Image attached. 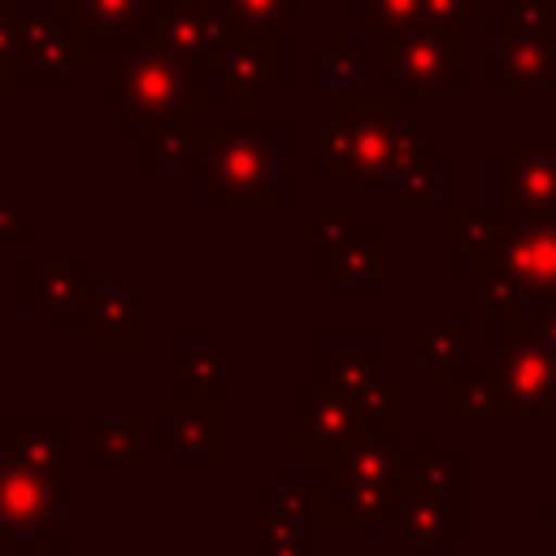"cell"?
<instances>
[{
  "label": "cell",
  "instance_id": "5b68a950",
  "mask_svg": "<svg viewBox=\"0 0 556 556\" xmlns=\"http://www.w3.org/2000/svg\"><path fill=\"white\" fill-rule=\"evenodd\" d=\"M400 534L417 556H443L460 539V465L443 456L434 439L417 447L413 460H400Z\"/></svg>",
  "mask_w": 556,
  "mask_h": 556
},
{
  "label": "cell",
  "instance_id": "8fae6325",
  "mask_svg": "<svg viewBox=\"0 0 556 556\" xmlns=\"http://www.w3.org/2000/svg\"><path fill=\"white\" fill-rule=\"evenodd\" d=\"M222 35H226V17L208 13L204 0H152L139 43H156L165 52H178V56L213 70V61L222 52Z\"/></svg>",
  "mask_w": 556,
  "mask_h": 556
},
{
  "label": "cell",
  "instance_id": "484cf974",
  "mask_svg": "<svg viewBox=\"0 0 556 556\" xmlns=\"http://www.w3.org/2000/svg\"><path fill=\"white\" fill-rule=\"evenodd\" d=\"M504 208L500 204H460L456 208V261L482 265L500 252L504 239Z\"/></svg>",
  "mask_w": 556,
  "mask_h": 556
},
{
  "label": "cell",
  "instance_id": "7a4b0ae2",
  "mask_svg": "<svg viewBox=\"0 0 556 556\" xmlns=\"http://www.w3.org/2000/svg\"><path fill=\"white\" fill-rule=\"evenodd\" d=\"M417 143L421 135L404 122L395 104H343L339 117L317 135L321 161L356 187H378L382 178H395Z\"/></svg>",
  "mask_w": 556,
  "mask_h": 556
},
{
  "label": "cell",
  "instance_id": "ba28073f",
  "mask_svg": "<svg viewBox=\"0 0 556 556\" xmlns=\"http://www.w3.org/2000/svg\"><path fill=\"white\" fill-rule=\"evenodd\" d=\"M213 70L222 74L226 109H256L269 96V87L282 83V30L226 22L222 52H217Z\"/></svg>",
  "mask_w": 556,
  "mask_h": 556
},
{
  "label": "cell",
  "instance_id": "d6a6232c",
  "mask_svg": "<svg viewBox=\"0 0 556 556\" xmlns=\"http://www.w3.org/2000/svg\"><path fill=\"white\" fill-rule=\"evenodd\" d=\"M22 30H26V13L0 4V104L9 96V87H17V65H22Z\"/></svg>",
  "mask_w": 556,
  "mask_h": 556
},
{
  "label": "cell",
  "instance_id": "1f68e13d",
  "mask_svg": "<svg viewBox=\"0 0 556 556\" xmlns=\"http://www.w3.org/2000/svg\"><path fill=\"white\" fill-rule=\"evenodd\" d=\"M222 17L235 26L295 30L304 22V0H222Z\"/></svg>",
  "mask_w": 556,
  "mask_h": 556
},
{
  "label": "cell",
  "instance_id": "60d3db41",
  "mask_svg": "<svg viewBox=\"0 0 556 556\" xmlns=\"http://www.w3.org/2000/svg\"><path fill=\"white\" fill-rule=\"evenodd\" d=\"M26 239V208L0 187V248H13Z\"/></svg>",
  "mask_w": 556,
  "mask_h": 556
},
{
  "label": "cell",
  "instance_id": "52a82bcc",
  "mask_svg": "<svg viewBox=\"0 0 556 556\" xmlns=\"http://www.w3.org/2000/svg\"><path fill=\"white\" fill-rule=\"evenodd\" d=\"M495 65L517 91L521 109L543 100L547 78L556 74V0L504 4L495 9Z\"/></svg>",
  "mask_w": 556,
  "mask_h": 556
},
{
  "label": "cell",
  "instance_id": "4dcf8cb0",
  "mask_svg": "<svg viewBox=\"0 0 556 556\" xmlns=\"http://www.w3.org/2000/svg\"><path fill=\"white\" fill-rule=\"evenodd\" d=\"M473 269H478V321L495 330V326L521 317V295L513 291V282L504 278V269L495 261H482Z\"/></svg>",
  "mask_w": 556,
  "mask_h": 556
},
{
  "label": "cell",
  "instance_id": "30bf717a",
  "mask_svg": "<svg viewBox=\"0 0 556 556\" xmlns=\"http://www.w3.org/2000/svg\"><path fill=\"white\" fill-rule=\"evenodd\" d=\"M65 513L56 473L26 469L0 456V543L35 539Z\"/></svg>",
  "mask_w": 556,
  "mask_h": 556
},
{
  "label": "cell",
  "instance_id": "4316f807",
  "mask_svg": "<svg viewBox=\"0 0 556 556\" xmlns=\"http://www.w3.org/2000/svg\"><path fill=\"white\" fill-rule=\"evenodd\" d=\"M339 517L352 526H378L400 517V478H374V482H339Z\"/></svg>",
  "mask_w": 556,
  "mask_h": 556
},
{
  "label": "cell",
  "instance_id": "3957f363",
  "mask_svg": "<svg viewBox=\"0 0 556 556\" xmlns=\"http://www.w3.org/2000/svg\"><path fill=\"white\" fill-rule=\"evenodd\" d=\"M378 83L400 91L404 109H439L460 83V30L434 22L378 30Z\"/></svg>",
  "mask_w": 556,
  "mask_h": 556
},
{
  "label": "cell",
  "instance_id": "5bb4252c",
  "mask_svg": "<svg viewBox=\"0 0 556 556\" xmlns=\"http://www.w3.org/2000/svg\"><path fill=\"white\" fill-rule=\"evenodd\" d=\"M404 460V417H374L326 460L317 465L321 482H374L391 478Z\"/></svg>",
  "mask_w": 556,
  "mask_h": 556
},
{
  "label": "cell",
  "instance_id": "cb8c5ba5",
  "mask_svg": "<svg viewBox=\"0 0 556 556\" xmlns=\"http://www.w3.org/2000/svg\"><path fill=\"white\" fill-rule=\"evenodd\" d=\"M4 460L56 473L65 465V430L56 421H9L4 426Z\"/></svg>",
  "mask_w": 556,
  "mask_h": 556
},
{
  "label": "cell",
  "instance_id": "d4e9b609",
  "mask_svg": "<svg viewBox=\"0 0 556 556\" xmlns=\"http://www.w3.org/2000/svg\"><path fill=\"white\" fill-rule=\"evenodd\" d=\"M439 382L452 387L456 395V408L465 421L482 426L495 417V361H452V365H439Z\"/></svg>",
  "mask_w": 556,
  "mask_h": 556
},
{
  "label": "cell",
  "instance_id": "603a6c76",
  "mask_svg": "<svg viewBox=\"0 0 556 556\" xmlns=\"http://www.w3.org/2000/svg\"><path fill=\"white\" fill-rule=\"evenodd\" d=\"M217 126H195V122H161V126H143V165L165 169V165H187L195 169L208 139Z\"/></svg>",
  "mask_w": 556,
  "mask_h": 556
},
{
  "label": "cell",
  "instance_id": "e0dca14e",
  "mask_svg": "<svg viewBox=\"0 0 556 556\" xmlns=\"http://www.w3.org/2000/svg\"><path fill=\"white\" fill-rule=\"evenodd\" d=\"M143 287L122 282V287H96L87 282L83 304H78V326L87 343H143Z\"/></svg>",
  "mask_w": 556,
  "mask_h": 556
},
{
  "label": "cell",
  "instance_id": "f1b7e54d",
  "mask_svg": "<svg viewBox=\"0 0 556 556\" xmlns=\"http://www.w3.org/2000/svg\"><path fill=\"white\" fill-rule=\"evenodd\" d=\"M83 456L91 465H135L139 460V426L135 421H87Z\"/></svg>",
  "mask_w": 556,
  "mask_h": 556
},
{
  "label": "cell",
  "instance_id": "7bdbcfd3",
  "mask_svg": "<svg viewBox=\"0 0 556 556\" xmlns=\"http://www.w3.org/2000/svg\"><path fill=\"white\" fill-rule=\"evenodd\" d=\"M22 556H65V547H61L56 539H39V534H35V539L22 547Z\"/></svg>",
  "mask_w": 556,
  "mask_h": 556
},
{
  "label": "cell",
  "instance_id": "b9f144b4",
  "mask_svg": "<svg viewBox=\"0 0 556 556\" xmlns=\"http://www.w3.org/2000/svg\"><path fill=\"white\" fill-rule=\"evenodd\" d=\"M547 339H556V300H534V317H530Z\"/></svg>",
  "mask_w": 556,
  "mask_h": 556
},
{
  "label": "cell",
  "instance_id": "bcb514c9",
  "mask_svg": "<svg viewBox=\"0 0 556 556\" xmlns=\"http://www.w3.org/2000/svg\"><path fill=\"white\" fill-rule=\"evenodd\" d=\"M547 87H552V96H556V74H552V78H547Z\"/></svg>",
  "mask_w": 556,
  "mask_h": 556
},
{
  "label": "cell",
  "instance_id": "f35d334b",
  "mask_svg": "<svg viewBox=\"0 0 556 556\" xmlns=\"http://www.w3.org/2000/svg\"><path fill=\"white\" fill-rule=\"evenodd\" d=\"M356 22L365 30H382V26H408L417 22V0H361Z\"/></svg>",
  "mask_w": 556,
  "mask_h": 556
},
{
  "label": "cell",
  "instance_id": "9c48e42d",
  "mask_svg": "<svg viewBox=\"0 0 556 556\" xmlns=\"http://www.w3.org/2000/svg\"><path fill=\"white\" fill-rule=\"evenodd\" d=\"M495 204L517 222L556 226V143H500L495 148Z\"/></svg>",
  "mask_w": 556,
  "mask_h": 556
},
{
  "label": "cell",
  "instance_id": "9a60e30c",
  "mask_svg": "<svg viewBox=\"0 0 556 556\" xmlns=\"http://www.w3.org/2000/svg\"><path fill=\"white\" fill-rule=\"evenodd\" d=\"M361 430L356 404L330 387H321L317 378L300 387V460L304 465H326L352 434Z\"/></svg>",
  "mask_w": 556,
  "mask_h": 556
},
{
  "label": "cell",
  "instance_id": "8992f818",
  "mask_svg": "<svg viewBox=\"0 0 556 556\" xmlns=\"http://www.w3.org/2000/svg\"><path fill=\"white\" fill-rule=\"evenodd\" d=\"M495 421L504 426H552L556 421V339L534 321L495 326Z\"/></svg>",
  "mask_w": 556,
  "mask_h": 556
},
{
  "label": "cell",
  "instance_id": "836d02e7",
  "mask_svg": "<svg viewBox=\"0 0 556 556\" xmlns=\"http://www.w3.org/2000/svg\"><path fill=\"white\" fill-rule=\"evenodd\" d=\"M417 22L473 30V26H482V0H417Z\"/></svg>",
  "mask_w": 556,
  "mask_h": 556
},
{
  "label": "cell",
  "instance_id": "7c38bea8",
  "mask_svg": "<svg viewBox=\"0 0 556 556\" xmlns=\"http://www.w3.org/2000/svg\"><path fill=\"white\" fill-rule=\"evenodd\" d=\"M491 261L504 269L521 300H556V226L513 217Z\"/></svg>",
  "mask_w": 556,
  "mask_h": 556
},
{
  "label": "cell",
  "instance_id": "d590c367",
  "mask_svg": "<svg viewBox=\"0 0 556 556\" xmlns=\"http://www.w3.org/2000/svg\"><path fill=\"white\" fill-rule=\"evenodd\" d=\"M417 352H421V361L434 365V369L460 361V326H456V321H430V326H421Z\"/></svg>",
  "mask_w": 556,
  "mask_h": 556
},
{
  "label": "cell",
  "instance_id": "2e32d148",
  "mask_svg": "<svg viewBox=\"0 0 556 556\" xmlns=\"http://www.w3.org/2000/svg\"><path fill=\"white\" fill-rule=\"evenodd\" d=\"M382 261V230L374 222H343L326 243H317L321 287H369Z\"/></svg>",
  "mask_w": 556,
  "mask_h": 556
},
{
  "label": "cell",
  "instance_id": "ee69618b",
  "mask_svg": "<svg viewBox=\"0 0 556 556\" xmlns=\"http://www.w3.org/2000/svg\"><path fill=\"white\" fill-rule=\"evenodd\" d=\"M534 517H539L543 526H552V530H556V495H547V500H539V504H534Z\"/></svg>",
  "mask_w": 556,
  "mask_h": 556
},
{
  "label": "cell",
  "instance_id": "f6af8a7d",
  "mask_svg": "<svg viewBox=\"0 0 556 556\" xmlns=\"http://www.w3.org/2000/svg\"><path fill=\"white\" fill-rule=\"evenodd\" d=\"M0 400H4V365H0Z\"/></svg>",
  "mask_w": 556,
  "mask_h": 556
},
{
  "label": "cell",
  "instance_id": "7402d4cb",
  "mask_svg": "<svg viewBox=\"0 0 556 556\" xmlns=\"http://www.w3.org/2000/svg\"><path fill=\"white\" fill-rule=\"evenodd\" d=\"M178 378H182V400L200 404L222 417V387H226V348L222 343H187L178 356Z\"/></svg>",
  "mask_w": 556,
  "mask_h": 556
},
{
  "label": "cell",
  "instance_id": "c3c4849f",
  "mask_svg": "<svg viewBox=\"0 0 556 556\" xmlns=\"http://www.w3.org/2000/svg\"><path fill=\"white\" fill-rule=\"evenodd\" d=\"M517 4H539V0H517Z\"/></svg>",
  "mask_w": 556,
  "mask_h": 556
},
{
  "label": "cell",
  "instance_id": "74e56055",
  "mask_svg": "<svg viewBox=\"0 0 556 556\" xmlns=\"http://www.w3.org/2000/svg\"><path fill=\"white\" fill-rule=\"evenodd\" d=\"M352 404H356V417H361V421H374V417H400V391H395V382H387V378L365 382V387L352 395Z\"/></svg>",
  "mask_w": 556,
  "mask_h": 556
},
{
  "label": "cell",
  "instance_id": "277c9868",
  "mask_svg": "<svg viewBox=\"0 0 556 556\" xmlns=\"http://www.w3.org/2000/svg\"><path fill=\"white\" fill-rule=\"evenodd\" d=\"M282 126H217L200 156V200H256L265 208L282 204Z\"/></svg>",
  "mask_w": 556,
  "mask_h": 556
},
{
  "label": "cell",
  "instance_id": "f546056e",
  "mask_svg": "<svg viewBox=\"0 0 556 556\" xmlns=\"http://www.w3.org/2000/svg\"><path fill=\"white\" fill-rule=\"evenodd\" d=\"M261 521H282V526H317L321 521V478H304V482H291L282 486L278 495H269L261 504Z\"/></svg>",
  "mask_w": 556,
  "mask_h": 556
},
{
  "label": "cell",
  "instance_id": "4fadbf2b",
  "mask_svg": "<svg viewBox=\"0 0 556 556\" xmlns=\"http://www.w3.org/2000/svg\"><path fill=\"white\" fill-rule=\"evenodd\" d=\"M83 52H87V43H83V35L70 26V17L61 9L26 13L17 83H26V87H56L70 70L83 65Z\"/></svg>",
  "mask_w": 556,
  "mask_h": 556
},
{
  "label": "cell",
  "instance_id": "8d00e7d4",
  "mask_svg": "<svg viewBox=\"0 0 556 556\" xmlns=\"http://www.w3.org/2000/svg\"><path fill=\"white\" fill-rule=\"evenodd\" d=\"M361 70H365V56H361L356 43H330L326 56H321V78L330 87H356Z\"/></svg>",
  "mask_w": 556,
  "mask_h": 556
},
{
  "label": "cell",
  "instance_id": "ac0fdd59",
  "mask_svg": "<svg viewBox=\"0 0 556 556\" xmlns=\"http://www.w3.org/2000/svg\"><path fill=\"white\" fill-rule=\"evenodd\" d=\"M56 9L70 17L87 48H135L143 39L152 0H61Z\"/></svg>",
  "mask_w": 556,
  "mask_h": 556
},
{
  "label": "cell",
  "instance_id": "d6986e66",
  "mask_svg": "<svg viewBox=\"0 0 556 556\" xmlns=\"http://www.w3.org/2000/svg\"><path fill=\"white\" fill-rule=\"evenodd\" d=\"M161 421H165V443H161L165 465H178V460L222 465L226 460V447L217 439V421H222L217 413L187 404V400H169V404H161Z\"/></svg>",
  "mask_w": 556,
  "mask_h": 556
},
{
  "label": "cell",
  "instance_id": "6da1fadb",
  "mask_svg": "<svg viewBox=\"0 0 556 556\" xmlns=\"http://www.w3.org/2000/svg\"><path fill=\"white\" fill-rule=\"evenodd\" d=\"M100 100L122 113L126 126H161L182 122L191 109L204 104V65L165 52L156 43L126 48L122 61H113L100 74Z\"/></svg>",
  "mask_w": 556,
  "mask_h": 556
},
{
  "label": "cell",
  "instance_id": "44dd1931",
  "mask_svg": "<svg viewBox=\"0 0 556 556\" xmlns=\"http://www.w3.org/2000/svg\"><path fill=\"white\" fill-rule=\"evenodd\" d=\"M382 365V348L378 343H321L317 348V382L339 391V395H356L365 382L378 378Z\"/></svg>",
  "mask_w": 556,
  "mask_h": 556
},
{
  "label": "cell",
  "instance_id": "83f0119b",
  "mask_svg": "<svg viewBox=\"0 0 556 556\" xmlns=\"http://www.w3.org/2000/svg\"><path fill=\"white\" fill-rule=\"evenodd\" d=\"M439 178H443V148L439 143H417V152L400 165V204L404 208H434L439 204Z\"/></svg>",
  "mask_w": 556,
  "mask_h": 556
},
{
  "label": "cell",
  "instance_id": "ffe728a7",
  "mask_svg": "<svg viewBox=\"0 0 556 556\" xmlns=\"http://www.w3.org/2000/svg\"><path fill=\"white\" fill-rule=\"evenodd\" d=\"M83 291H87V269L74 261H39V265H26V274H22L26 304H35L52 326L78 321Z\"/></svg>",
  "mask_w": 556,
  "mask_h": 556
},
{
  "label": "cell",
  "instance_id": "e575fe53",
  "mask_svg": "<svg viewBox=\"0 0 556 556\" xmlns=\"http://www.w3.org/2000/svg\"><path fill=\"white\" fill-rule=\"evenodd\" d=\"M261 556H321V543L308 539L300 526L261 521Z\"/></svg>",
  "mask_w": 556,
  "mask_h": 556
},
{
  "label": "cell",
  "instance_id": "7dc6e473",
  "mask_svg": "<svg viewBox=\"0 0 556 556\" xmlns=\"http://www.w3.org/2000/svg\"><path fill=\"white\" fill-rule=\"evenodd\" d=\"M4 156H9V152H4V143H0V165H4Z\"/></svg>",
  "mask_w": 556,
  "mask_h": 556
},
{
  "label": "cell",
  "instance_id": "ab89813d",
  "mask_svg": "<svg viewBox=\"0 0 556 556\" xmlns=\"http://www.w3.org/2000/svg\"><path fill=\"white\" fill-rule=\"evenodd\" d=\"M343 222H348V213H343L339 204H321V213L300 226V243H304V248H317V243H326Z\"/></svg>",
  "mask_w": 556,
  "mask_h": 556
}]
</instances>
